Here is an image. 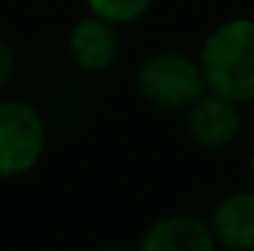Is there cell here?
Returning a JSON list of instances; mask_svg holds the SVG:
<instances>
[{
	"instance_id": "obj_3",
	"label": "cell",
	"mask_w": 254,
	"mask_h": 251,
	"mask_svg": "<svg viewBox=\"0 0 254 251\" xmlns=\"http://www.w3.org/2000/svg\"><path fill=\"white\" fill-rule=\"evenodd\" d=\"M49 149L44 111L22 98L0 95V181H14L41 165Z\"/></svg>"
},
{
	"instance_id": "obj_9",
	"label": "cell",
	"mask_w": 254,
	"mask_h": 251,
	"mask_svg": "<svg viewBox=\"0 0 254 251\" xmlns=\"http://www.w3.org/2000/svg\"><path fill=\"white\" fill-rule=\"evenodd\" d=\"M19 73V51L5 35H0V95L11 87Z\"/></svg>"
},
{
	"instance_id": "obj_4",
	"label": "cell",
	"mask_w": 254,
	"mask_h": 251,
	"mask_svg": "<svg viewBox=\"0 0 254 251\" xmlns=\"http://www.w3.org/2000/svg\"><path fill=\"white\" fill-rule=\"evenodd\" d=\"M184 127L197 149L222 151L233 146L244 130V105L208 89L184 111Z\"/></svg>"
},
{
	"instance_id": "obj_7",
	"label": "cell",
	"mask_w": 254,
	"mask_h": 251,
	"mask_svg": "<svg viewBox=\"0 0 254 251\" xmlns=\"http://www.w3.org/2000/svg\"><path fill=\"white\" fill-rule=\"evenodd\" d=\"M214 238L225 251H254V187H241L219 197L208 216Z\"/></svg>"
},
{
	"instance_id": "obj_6",
	"label": "cell",
	"mask_w": 254,
	"mask_h": 251,
	"mask_svg": "<svg viewBox=\"0 0 254 251\" xmlns=\"http://www.w3.org/2000/svg\"><path fill=\"white\" fill-rule=\"evenodd\" d=\"M135 251H219L208 219L195 213H165L138 238Z\"/></svg>"
},
{
	"instance_id": "obj_10",
	"label": "cell",
	"mask_w": 254,
	"mask_h": 251,
	"mask_svg": "<svg viewBox=\"0 0 254 251\" xmlns=\"http://www.w3.org/2000/svg\"><path fill=\"white\" fill-rule=\"evenodd\" d=\"M246 173H249V181L254 187V146L249 149V157H246Z\"/></svg>"
},
{
	"instance_id": "obj_8",
	"label": "cell",
	"mask_w": 254,
	"mask_h": 251,
	"mask_svg": "<svg viewBox=\"0 0 254 251\" xmlns=\"http://www.w3.org/2000/svg\"><path fill=\"white\" fill-rule=\"evenodd\" d=\"M84 5H87V14L125 30L146 19L149 11L154 8V0H84Z\"/></svg>"
},
{
	"instance_id": "obj_1",
	"label": "cell",
	"mask_w": 254,
	"mask_h": 251,
	"mask_svg": "<svg viewBox=\"0 0 254 251\" xmlns=\"http://www.w3.org/2000/svg\"><path fill=\"white\" fill-rule=\"evenodd\" d=\"M197 59L211 92L254 103V16H230L205 33Z\"/></svg>"
},
{
	"instance_id": "obj_11",
	"label": "cell",
	"mask_w": 254,
	"mask_h": 251,
	"mask_svg": "<svg viewBox=\"0 0 254 251\" xmlns=\"http://www.w3.org/2000/svg\"><path fill=\"white\" fill-rule=\"evenodd\" d=\"M95 251H135V249H127V246H119V243H106V246H98Z\"/></svg>"
},
{
	"instance_id": "obj_2",
	"label": "cell",
	"mask_w": 254,
	"mask_h": 251,
	"mask_svg": "<svg viewBox=\"0 0 254 251\" xmlns=\"http://www.w3.org/2000/svg\"><path fill=\"white\" fill-rule=\"evenodd\" d=\"M135 89L157 111L184 113L208 92L197 54L181 49H157L135 68Z\"/></svg>"
},
{
	"instance_id": "obj_5",
	"label": "cell",
	"mask_w": 254,
	"mask_h": 251,
	"mask_svg": "<svg viewBox=\"0 0 254 251\" xmlns=\"http://www.w3.org/2000/svg\"><path fill=\"white\" fill-rule=\"evenodd\" d=\"M119 51H122V30L92 14H81L65 35V57L84 76L108 73L117 65Z\"/></svg>"
}]
</instances>
